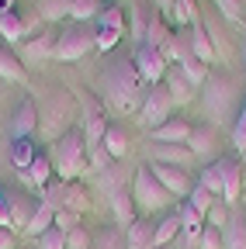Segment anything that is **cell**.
I'll return each instance as SVG.
<instances>
[{
  "instance_id": "6da1fadb",
  "label": "cell",
  "mask_w": 246,
  "mask_h": 249,
  "mask_svg": "<svg viewBox=\"0 0 246 249\" xmlns=\"http://www.w3.org/2000/svg\"><path fill=\"white\" fill-rule=\"evenodd\" d=\"M142 76H139V70H135V62H129V59H114V62H108V70H104V76H101V93H104V101H108V107L111 111H118V114H129V111H135V107H142Z\"/></svg>"
},
{
  "instance_id": "7a4b0ae2",
  "label": "cell",
  "mask_w": 246,
  "mask_h": 249,
  "mask_svg": "<svg viewBox=\"0 0 246 249\" xmlns=\"http://www.w3.org/2000/svg\"><path fill=\"white\" fill-rule=\"evenodd\" d=\"M49 163H52V170L63 177V180L73 183L87 170V142H83V132H63V135H59L52 142Z\"/></svg>"
},
{
  "instance_id": "3957f363",
  "label": "cell",
  "mask_w": 246,
  "mask_h": 249,
  "mask_svg": "<svg viewBox=\"0 0 246 249\" xmlns=\"http://www.w3.org/2000/svg\"><path fill=\"white\" fill-rule=\"evenodd\" d=\"M239 97V87L236 80L222 76V73H211L205 80V93H201V101H205V114L215 121V124H226L232 118V104Z\"/></svg>"
},
{
  "instance_id": "277c9868",
  "label": "cell",
  "mask_w": 246,
  "mask_h": 249,
  "mask_svg": "<svg viewBox=\"0 0 246 249\" xmlns=\"http://www.w3.org/2000/svg\"><path fill=\"white\" fill-rule=\"evenodd\" d=\"M132 201H135V208L149 218V214L163 211L173 197L163 191V183L152 177V170H149V166H139V170L132 173Z\"/></svg>"
},
{
  "instance_id": "5b68a950",
  "label": "cell",
  "mask_w": 246,
  "mask_h": 249,
  "mask_svg": "<svg viewBox=\"0 0 246 249\" xmlns=\"http://www.w3.org/2000/svg\"><path fill=\"white\" fill-rule=\"evenodd\" d=\"M90 49H97L94 31H87L83 24H70V28H63V31L56 35V55H52V59H59V62H76V59H83Z\"/></svg>"
},
{
  "instance_id": "8992f818",
  "label": "cell",
  "mask_w": 246,
  "mask_h": 249,
  "mask_svg": "<svg viewBox=\"0 0 246 249\" xmlns=\"http://www.w3.org/2000/svg\"><path fill=\"white\" fill-rule=\"evenodd\" d=\"M170 111H173V97L167 93V87H156V83H152L149 93L142 97V107H139L142 124H146L149 132H152V128H160V124L170 121Z\"/></svg>"
},
{
  "instance_id": "52a82bcc",
  "label": "cell",
  "mask_w": 246,
  "mask_h": 249,
  "mask_svg": "<svg viewBox=\"0 0 246 249\" xmlns=\"http://www.w3.org/2000/svg\"><path fill=\"white\" fill-rule=\"evenodd\" d=\"M125 35V14H121L118 7H104L101 18L94 21V38H97V49L108 52L118 45V38Z\"/></svg>"
},
{
  "instance_id": "ba28073f",
  "label": "cell",
  "mask_w": 246,
  "mask_h": 249,
  "mask_svg": "<svg viewBox=\"0 0 246 249\" xmlns=\"http://www.w3.org/2000/svg\"><path fill=\"white\" fill-rule=\"evenodd\" d=\"M45 204H52L56 211H76V214H83V211L90 208V204H87V194L80 191L76 183H70V180L56 183V187H49Z\"/></svg>"
},
{
  "instance_id": "9c48e42d",
  "label": "cell",
  "mask_w": 246,
  "mask_h": 249,
  "mask_svg": "<svg viewBox=\"0 0 246 249\" xmlns=\"http://www.w3.org/2000/svg\"><path fill=\"white\" fill-rule=\"evenodd\" d=\"M135 70H139V76L152 87L156 80H163L167 76V55H163V49H152V45H139V52H135Z\"/></svg>"
},
{
  "instance_id": "30bf717a",
  "label": "cell",
  "mask_w": 246,
  "mask_h": 249,
  "mask_svg": "<svg viewBox=\"0 0 246 249\" xmlns=\"http://www.w3.org/2000/svg\"><path fill=\"white\" fill-rule=\"evenodd\" d=\"M149 170H152V177H156V180L163 183V191H167L170 197H188V194L194 191V183H191L188 170H180V166H167V163H152Z\"/></svg>"
},
{
  "instance_id": "8fae6325",
  "label": "cell",
  "mask_w": 246,
  "mask_h": 249,
  "mask_svg": "<svg viewBox=\"0 0 246 249\" xmlns=\"http://www.w3.org/2000/svg\"><path fill=\"white\" fill-rule=\"evenodd\" d=\"M104 132H108V124H104L101 107H97V104H90V97H83V142H87V152L101 149Z\"/></svg>"
},
{
  "instance_id": "7c38bea8",
  "label": "cell",
  "mask_w": 246,
  "mask_h": 249,
  "mask_svg": "<svg viewBox=\"0 0 246 249\" xmlns=\"http://www.w3.org/2000/svg\"><path fill=\"white\" fill-rule=\"evenodd\" d=\"M191 132H194V124H191L188 118H170L167 124L152 128V132H149V139L156 142V145H188Z\"/></svg>"
},
{
  "instance_id": "4fadbf2b",
  "label": "cell",
  "mask_w": 246,
  "mask_h": 249,
  "mask_svg": "<svg viewBox=\"0 0 246 249\" xmlns=\"http://www.w3.org/2000/svg\"><path fill=\"white\" fill-rule=\"evenodd\" d=\"M38 21H42L38 14L24 21L18 11H7V14H0V35H4L7 42H21V38L28 35V31H32V28H38Z\"/></svg>"
},
{
  "instance_id": "5bb4252c",
  "label": "cell",
  "mask_w": 246,
  "mask_h": 249,
  "mask_svg": "<svg viewBox=\"0 0 246 249\" xmlns=\"http://www.w3.org/2000/svg\"><path fill=\"white\" fill-rule=\"evenodd\" d=\"M243 191V166L236 160H222V201L232 208Z\"/></svg>"
},
{
  "instance_id": "9a60e30c",
  "label": "cell",
  "mask_w": 246,
  "mask_h": 249,
  "mask_svg": "<svg viewBox=\"0 0 246 249\" xmlns=\"http://www.w3.org/2000/svg\"><path fill=\"white\" fill-rule=\"evenodd\" d=\"M188 45H191V52H194V59L201 62V66H211V62H219V59H215L211 35H208V28H205V24H194V28H191V38H188Z\"/></svg>"
},
{
  "instance_id": "2e32d148",
  "label": "cell",
  "mask_w": 246,
  "mask_h": 249,
  "mask_svg": "<svg viewBox=\"0 0 246 249\" xmlns=\"http://www.w3.org/2000/svg\"><path fill=\"white\" fill-rule=\"evenodd\" d=\"M191 160H194V152L188 145H156V142H152V163H167V166L188 170Z\"/></svg>"
},
{
  "instance_id": "e0dca14e",
  "label": "cell",
  "mask_w": 246,
  "mask_h": 249,
  "mask_svg": "<svg viewBox=\"0 0 246 249\" xmlns=\"http://www.w3.org/2000/svg\"><path fill=\"white\" fill-rule=\"evenodd\" d=\"M35 128H38V107H35L32 101H24V104L18 107L14 121H11V139H28Z\"/></svg>"
},
{
  "instance_id": "ac0fdd59",
  "label": "cell",
  "mask_w": 246,
  "mask_h": 249,
  "mask_svg": "<svg viewBox=\"0 0 246 249\" xmlns=\"http://www.w3.org/2000/svg\"><path fill=\"white\" fill-rule=\"evenodd\" d=\"M177 211H180V232H184V242H188V246H198V239H201V232H205V218H201L188 201H184Z\"/></svg>"
},
{
  "instance_id": "d6986e66",
  "label": "cell",
  "mask_w": 246,
  "mask_h": 249,
  "mask_svg": "<svg viewBox=\"0 0 246 249\" xmlns=\"http://www.w3.org/2000/svg\"><path fill=\"white\" fill-rule=\"evenodd\" d=\"M152 235H156V225H149V218H135L125 229V246L129 249H152Z\"/></svg>"
},
{
  "instance_id": "ffe728a7",
  "label": "cell",
  "mask_w": 246,
  "mask_h": 249,
  "mask_svg": "<svg viewBox=\"0 0 246 249\" xmlns=\"http://www.w3.org/2000/svg\"><path fill=\"white\" fill-rule=\"evenodd\" d=\"M219 232H222V249H246V222L239 211L229 214V222Z\"/></svg>"
},
{
  "instance_id": "44dd1931",
  "label": "cell",
  "mask_w": 246,
  "mask_h": 249,
  "mask_svg": "<svg viewBox=\"0 0 246 249\" xmlns=\"http://www.w3.org/2000/svg\"><path fill=\"white\" fill-rule=\"evenodd\" d=\"M49 229H56V208L52 204H35V214L28 218V225H24V232L32 235V239H38V235H45Z\"/></svg>"
},
{
  "instance_id": "7402d4cb",
  "label": "cell",
  "mask_w": 246,
  "mask_h": 249,
  "mask_svg": "<svg viewBox=\"0 0 246 249\" xmlns=\"http://www.w3.org/2000/svg\"><path fill=\"white\" fill-rule=\"evenodd\" d=\"M163 80H167V93L173 97V104H188V101L194 97V93H191V90H194V83L184 76L180 70H167V76H163Z\"/></svg>"
},
{
  "instance_id": "603a6c76",
  "label": "cell",
  "mask_w": 246,
  "mask_h": 249,
  "mask_svg": "<svg viewBox=\"0 0 246 249\" xmlns=\"http://www.w3.org/2000/svg\"><path fill=\"white\" fill-rule=\"evenodd\" d=\"M188 149L194 152V156H201V160H211L215 152H219V142H215V132L211 128H194L191 132V139H188Z\"/></svg>"
},
{
  "instance_id": "cb8c5ba5",
  "label": "cell",
  "mask_w": 246,
  "mask_h": 249,
  "mask_svg": "<svg viewBox=\"0 0 246 249\" xmlns=\"http://www.w3.org/2000/svg\"><path fill=\"white\" fill-rule=\"evenodd\" d=\"M108 197H111V211H114V218H118V225L129 229V225L135 222V201H132V194H125V191H111Z\"/></svg>"
},
{
  "instance_id": "d4e9b609",
  "label": "cell",
  "mask_w": 246,
  "mask_h": 249,
  "mask_svg": "<svg viewBox=\"0 0 246 249\" xmlns=\"http://www.w3.org/2000/svg\"><path fill=\"white\" fill-rule=\"evenodd\" d=\"M49 55H56V35H38L35 42L21 49V62H42Z\"/></svg>"
},
{
  "instance_id": "484cf974",
  "label": "cell",
  "mask_w": 246,
  "mask_h": 249,
  "mask_svg": "<svg viewBox=\"0 0 246 249\" xmlns=\"http://www.w3.org/2000/svg\"><path fill=\"white\" fill-rule=\"evenodd\" d=\"M35 156H38V149H35L32 139H14V142H11V163H14L21 173L35 163Z\"/></svg>"
},
{
  "instance_id": "4316f807",
  "label": "cell",
  "mask_w": 246,
  "mask_h": 249,
  "mask_svg": "<svg viewBox=\"0 0 246 249\" xmlns=\"http://www.w3.org/2000/svg\"><path fill=\"white\" fill-rule=\"evenodd\" d=\"M104 152L111 156V160H121V156L129 152V135L118 128V124H108V132H104Z\"/></svg>"
},
{
  "instance_id": "83f0119b",
  "label": "cell",
  "mask_w": 246,
  "mask_h": 249,
  "mask_svg": "<svg viewBox=\"0 0 246 249\" xmlns=\"http://www.w3.org/2000/svg\"><path fill=\"white\" fill-rule=\"evenodd\" d=\"M0 80H11V83H21L24 80V66H21V59L0 45Z\"/></svg>"
},
{
  "instance_id": "f1b7e54d",
  "label": "cell",
  "mask_w": 246,
  "mask_h": 249,
  "mask_svg": "<svg viewBox=\"0 0 246 249\" xmlns=\"http://www.w3.org/2000/svg\"><path fill=\"white\" fill-rule=\"evenodd\" d=\"M177 232H180V211H177V214H167L163 222L156 225V235H152V249H163L167 242H173Z\"/></svg>"
},
{
  "instance_id": "f546056e",
  "label": "cell",
  "mask_w": 246,
  "mask_h": 249,
  "mask_svg": "<svg viewBox=\"0 0 246 249\" xmlns=\"http://www.w3.org/2000/svg\"><path fill=\"white\" fill-rule=\"evenodd\" d=\"M104 11L101 0H70V18L73 21H97Z\"/></svg>"
},
{
  "instance_id": "4dcf8cb0",
  "label": "cell",
  "mask_w": 246,
  "mask_h": 249,
  "mask_svg": "<svg viewBox=\"0 0 246 249\" xmlns=\"http://www.w3.org/2000/svg\"><path fill=\"white\" fill-rule=\"evenodd\" d=\"M52 173H56V170H52V163H49V156H35V163L24 170V177H28V183H32V187H45Z\"/></svg>"
},
{
  "instance_id": "1f68e13d",
  "label": "cell",
  "mask_w": 246,
  "mask_h": 249,
  "mask_svg": "<svg viewBox=\"0 0 246 249\" xmlns=\"http://www.w3.org/2000/svg\"><path fill=\"white\" fill-rule=\"evenodd\" d=\"M90 249H129L125 246V232L121 229H101L90 239Z\"/></svg>"
},
{
  "instance_id": "d6a6232c",
  "label": "cell",
  "mask_w": 246,
  "mask_h": 249,
  "mask_svg": "<svg viewBox=\"0 0 246 249\" xmlns=\"http://www.w3.org/2000/svg\"><path fill=\"white\" fill-rule=\"evenodd\" d=\"M188 204H191V208H194V211H198L201 218H208V211H211L215 204H219V197H215L211 191H205L201 183H194V191L188 194Z\"/></svg>"
},
{
  "instance_id": "836d02e7",
  "label": "cell",
  "mask_w": 246,
  "mask_h": 249,
  "mask_svg": "<svg viewBox=\"0 0 246 249\" xmlns=\"http://www.w3.org/2000/svg\"><path fill=\"white\" fill-rule=\"evenodd\" d=\"M205 191H211L215 197H222V160H215L201 170V180H198Z\"/></svg>"
},
{
  "instance_id": "e575fe53",
  "label": "cell",
  "mask_w": 246,
  "mask_h": 249,
  "mask_svg": "<svg viewBox=\"0 0 246 249\" xmlns=\"http://www.w3.org/2000/svg\"><path fill=\"white\" fill-rule=\"evenodd\" d=\"M42 21H59L70 14V0H38V11H35Z\"/></svg>"
},
{
  "instance_id": "d590c367",
  "label": "cell",
  "mask_w": 246,
  "mask_h": 249,
  "mask_svg": "<svg viewBox=\"0 0 246 249\" xmlns=\"http://www.w3.org/2000/svg\"><path fill=\"white\" fill-rule=\"evenodd\" d=\"M152 7H156L170 24H184V21H188V14H184L180 11V4H177V0H152Z\"/></svg>"
},
{
  "instance_id": "8d00e7d4",
  "label": "cell",
  "mask_w": 246,
  "mask_h": 249,
  "mask_svg": "<svg viewBox=\"0 0 246 249\" xmlns=\"http://www.w3.org/2000/svg\"><path fill=\"white\" fill-rule=\"evenodd\" d=\"M232 145H236V152H246V101H243L239 114L232 118Z\"/></svg>"
},
{
  "instance_id": "74e56055",
  "label": "cell",
  "mask_w": 246,
  "mask_h": 249,
  "mask_svg": "<svg viewBox=\"0 0 246 249\" xmlns=\"http://www.w3.org/2000/svg\"><path fill=\"white\" fill-rule=\"evenodd\" d=\"M215 7H219L222 18H229V21H243V14H246V0H215Z\"/></svg>"
},
{
  "instance_id": "f35d334b",
  "label": "cell",
  "mask_w": 246,
  "mask_h": 249,
  "mask_svg": "<svg viewBox=\"0 0 246 249\" xmlns=\"http://www.w3.org/2000/svg\"><path fill=\"white\" fill-rule=\"evenodd\" d=\"M56 229L66 232V235L76 232V229H80V214H76V211H56Z\"/></svg>"
},
{
  "instance_id": "ab89813d",
  "label": "cell",
  "mask_w": 246,
  "mask_h": 249,
  "mask_svg": "<svg viewBox=\"0 0 246 249\" xmlns=\"http://www.w3.org/2000/svg\"><path fill=\"white\" fill-rule=\"evenodd\" d=\"M38 249H66V232L49 229L45 235H38Z\"/></svg>"
},
{
  "instance_id": "60d3db41",
  "label": "cell",
  "mask_w": 246,
  "mask_h": 249,
  "mask_svg": "<svg viewBox=\"0 0 246 249\" xmlns=\"http://www.w3.org/2000/svg\"><path fill=\"white\" fill-rule=\"evenodd\" d=\"M198 249H222V232L211 229V225H205V232L198 239Z\"/></svg>"
},
{
  "instance_id": "b9f144b4",
  "label": "cell",
  "mask_w": 246,
  "mask_h": 249,
  "mask_svg": "<svg viewBox=\"0 0 246 249\" xmlns=\"http://www.w3.org/2000/svg\"><path fill=\"white\" fill-rule=\"evenodd\" d=\"M0 225L4 229H14V204H11V197L0 191Z\"/></svg>"
},
{
  "instance_id": "7bdbcfd3",
  "label": "cell",
  "mask_w": 246,
  "mask_h": 249,
  "mask_svg": "<svg viewBox=\"0 0 246 249\" xmlns=\"http://www.w3.org/2000/svg\"><path fill=\"white\" fill-rule=\"evenodd\" d=\"M229 214H232V208H222V204H215V208L208 211V225H211V229H222V225L229 222Z\"/></svg>"
},
{
  "instance_id": "ee69618b",
  "label": "cell",
  "mask_w": 246,
  "mask_h": 249,
  "mask_svg": "<svg viewBox=\"0 0 246 249\" xmlns=\"http://www.w3.org/2000/svg\"><path fill=\"white\" fill-rule=\"evenodd\" d=\"M66 249H90V235H87L83 229L70 232V235H66Z\"/></svg>"
},
{
  "instance_id": "f6af8a7d",
  "label": "cell",
  "mask_w": 246,
  "mask_h": 249,
  "mask_svg": "<svg viewBox=\"0 0 246 249\" xmlns=\"http://www.w3.org/2000/svg\"><path fill=\"white\" fill-rule=\"evenodd\" d=\"M0 249H14V232L0 225Z\"/></svg>"
},
{
  "instance_id": "bcb514c9",
  "label": "cell",
  "mask_w": 246,
  "mask_h": 249,
  "mask_svg": "<svg viewBox=\"0 0 246 249\" xmlns=\"http://www.w3.org/2000/svg\"><path fill=\"white\" fill-rule=\"evenodd\" d=\"M7 11H14V0H0V14H7Z\"/></svg>"
},
{
  "instance_id": "7dc6e473",
  "label": "cell",
  "mask_w": 246,
  "mask_h": 249,
  "mask_svg": "<svg viewBox=\"0 0 246 249\" xmlns=\"http://www.w3.org/2000/svg\"><path fill=\"white\" fill-rule=\"evenodd\" d=\"M243 24H246V14H243Z\"/></svg>"
},
{
  "instance_id": "c3c4849f",
  "label": "cell",
  "mask_w": 246,
  "mask_h": 249,
  "mask_svg": "<svg viewBox=\"0 0 246 249\" xmlns=\"http://www.w3.org/2000/svg\"><path fill=\"white\" fill-rule=\"evenodd\" d=\"M243 222H246V214H243Z\"/></svg>"
},
{
  "instance_id": "681fc988",
  "label": "cell",
  "mask_w": 246,
  "mask_h": 249,
  "mask_svg": "<svg viewBox=\"0 0 246 249\" xmlns=\"http://www.w3.org/2000/svg\"><path fill=\"white\" fill-rule=\"evenodd\" d=\"M101 4H104V0H101Z\"/></svg>"
},
{
  "instance_id": "f907efd6",
  "label": "cell",
  "mask_w": 246,
  "mask_h": 249,
  "mask_svg": "<svg viewBox=\"0 0 246 249\" xmlns=\"http://www.w3.org/2000/svg\"><path fill=\"white\" fill-rule=\"evenodd\" d=\"M163 249H167V246H163Z\"/></svg>"
}]
</instances>
